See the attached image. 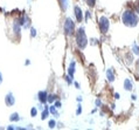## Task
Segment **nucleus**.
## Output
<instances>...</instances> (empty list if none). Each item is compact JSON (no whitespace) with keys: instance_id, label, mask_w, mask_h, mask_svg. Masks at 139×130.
Segmentation results:
<instances>
[{"instance_id":"obj_24","label":"nucleus","mask_w":139,"mask_h":130,"mask_svg":"<svg viewBox=\"0 0 139 130\" xmlns=\"http://www.w3.org/2000/svg\"><path fill=\"white\" fill-rule=\"evenodd\" d=\"M36 34H37L36 29H35L34 27H31V38H35V36H36Z\"/></svg>"},{"instance_id":"obj_14","label":"nucleus","mask_w":139,"mask_h":130,"mask_svg":"<svg viewBox=\"0 0 139 130\" xmlns=\"http://www.w3.org/2000/svg\"><path fill=\"white\" fill-rule=\"evenodd\" d=\"M44 105H46V108L43 109V111H42V116H41V120H42V121H44V120L49 116V113H50V111H49V107L47 105V103H46Z\"/></svg>"},{"instance_id":"obj_9","label":"nucleus","mask_w":139,"mask_h":130,"mask_svg":"<svg viewBox=\"0 0 139 130\" xmlns=\"http://www.w3.org/2000/svg\"><path fill=\"white\" fill-rule=\"evenodd\" d=\"M14 103H15V97H14L13 93H8L5 96V104L7 107H12V105H14Z\"/></svg>"},{"instance_id":"obj_8","label":"nucleus","mask_w":139,"mask_h":130,"mask_svg":"<svg viewBox=\"0 0 139 130\" xmlns=\"http://www.w3.org/2000/svg\"><path fill=\"white\" fill-rule=\"evenodd\" d=\"M37 100L40 101V103L46 104L47 103V100H48V93L46 90H40L37 93Z\"/></svg>"},{"instance_id":"obj_25","label":"nucleus","mask_w":139,"mask_h":130,"mask_svg":"<svg viewBox=\"0 0 139 130\" xmlns=\"http://www.w3.org/2000/svg\"><path fill=\"white\" fill-rule=\"evenodd\" d=\"M81 113H82V105L78 104L77 105V110H76V115H81Z\"/></svg>"},{"instance_id":"obj_4","label":"nucleus","mask_w":139,"mask_h":130,"mask_svg":"<svg viewBox=\"0 0 139 130\" xmlns=\"http://www.w3.org/2000/svg\"><path fill=\"white\" fill-rule=\"evenodd\" d=\"M98 26H99L101 33L106 34V33L109 32V28H110V20L106 17H104V15L99 17V19H98Z\"/></svg>"},{"instance_id":"obj_22","label":"nucleus","mask_w":139,"mask_h":130,"mask_svg":"<svg viewBox=\"0 0 139 130\" xmlns=\"http://www.w3.org/2000/svg\"><path fill=\"white\" fill-rule=\"evenodd\" d=\"M55 95H48V100H47V103H52V102H54L55 101Z\"/></svg>"},{"instance_id":"obj_2","label":"nucleus","mask_w":139,"mask_h":130,"mask_svg":"<svg viewBox=\"0 0 139 130\" xmlns=\"http://www.w3.org/2000/svg\"><path fill=\"white\" fill-rule=\"evenodd\" d=\"M75 42L79 49H84L88 45V38L85 34L84 27H79L77 32H75Z\"/></svg>"},{"instance_id":"obj_31","label":"nucleus","mask_w":139,"mask_h":130,"mask_svg":"<svg viewBox=\"0 0 139 130\" xmlns=\"http://www.w3.org/2000/svg\"><path fill=\"white\" fill-rule=\"evenodd\" d=\"M29 65H31V61H29V60L27 59V60L25 61V66H29Z\"/></svg>"},{"instance_id":"obj_7","label":"nucleus","mask_w":139,"mask_h":130,"mask_svg":"<svg viewBox=\"0 0 139 130\" xmlns=\"http://www.w3.org/2000/svg\"><path fill=\"white\" fill-rule=\"evenodd\" d=\"M21 27H22V25L20 24L19 18L15 19V20L13 21V32H14L15 35H20V34H21Z\"/></svg>"},{"instance_id":"obj_17","label":"nucleus","mask_w":139,"mask_h":130,"mask_svg":"<svg viewBox=\"0 0 139 130\" xmlns=\"http://www.w3.org/2000/svg\"><path fill=\"white\" fill-rule=\"evenodd\" d=\"M132 53L136 54V55H139V46L136 43V42L132 45Z\"/></svg>"},{"instance_id":"obj_15","label":"nucleus","mask_w":139,"mask_h":130,"mask_svg":"<svg viewBox=\"0 0 139 130\" xmlns=\"http://www.w3.org/2000/svg\"><path fill=\"white\" fill-rule=\"evenodd\" d=\"M49 111H50V114H52L53 116H55V117H59V116H60V114H59V111H57V108H56L55 105H50V107H49Z\"/></svg>"},{"instance_id":"obj_5","label":"nucleus","mask_w":139,"mask_h":130,"mask_svg":"<svg viewBox=\"0 0 139 130\" xmlns=\"http://www.w3.org/2000/svg\"><path fill=\"white\" fill-rule=\"evenodd\" d=\"M74 14H75V18H76L77 22H82V20H83V12H82L79 6H77V5L74 6Z\"/></svg>"},{"instance_id":"obj_10","label":"nucleus","mask_w":139,"mask_h":130,"mask_svg":"<svg viewBox=\"0 0 139 130\" xmlns=\"http://www.w3.org/2000/svg\"><path fill=\"white\" fill-rule=\"evenodd\" d=\"M106 79H107V81H109V82H113V81L116 80L115 71H113V69H112V68H109V69L106 70Z\"/></svg>"},{"instance_id":"obj_20","label":"nucleus","mask_w":139,"mask_h":130,"mask_svg":"<svg viewBox=\"0 0 139 130\" xmlns=\"http://www.w3.org/2000/svg\"><path fill=\"white\" fill-rule=\"evenodd\" d=\"M48 126H49V128H50V129L55 128V127H56V121H55V120H50V121H49V123H48Z\"/></svg>"},{"instance_id":"obj_16","label":"nucleus","mask_w":139,"mask_h":130,"mask_svg":"<svg viewBox=\"0 0 139 130\" xmlns=\"http://www.w3.org/2000/svg\"><path fill=\"white\" fill-rule=\"evenodd\" d=\"M19 120H20V116H19L18 113H13V114L9 116V121H11V122H18Z\"/></svg>"},{"instance_id":"obj_23","label":"nucleus","mask_w":139,"mask_h":130,"mask_svg":"<svg viewBox=\"0 0 139 130\" xmlns=\"http://www.w3.org/2000/svg\"><path fill=\"white\" fill-rule=\"evenodd\" d=\"M64 79H66V81H67V83H68V84H71V83H74V80H72V77H71V76H69V75H67V76H66Z\"/></svg>"},{"instance_id":"obj_3","label":"nucleus","mask_w":139,"mask_h":130,"mask_svg":"<svg viewBox=\"0 0 139 130\" xmlns=\"http://www.w3.org/2000/svg\"><path fill=\"white\" fill-rule=\"evenodd\" d=\"M63 31L67 36H71L75 34V22L71 20V18L67 17L64 19V24H63Z\"/></svg>"},{"instance_id":"obj_33","label":"nucleus","mask_w":139,"mask_h":130,"mask_svg":"<svg viewBox=\"0 0 139 130\" xmlns=\"http://www.w3.org/2000/svg\"><path fill=\"white\" fill-rule=\"evenodd\" d=\"M2 83V75H1V73H0V84Z\"/></svg>"},{"instance_id":"obj_11","label":"nucleus","mask_w":139,"mask_h":130,"mask_svg":"<svg viewBox=\"0 0 139 130\" xmlns=\"http://www.w3.org/2000/svg\"><path fill=\"white\" fill-rule=\"evenodd\" d=\"M75 67H76V62L71 61L69 67H68V75L71 76V77H74V75H75Z\"/></svg>"},{"instance_id":"obj_26","label":"nucleus","mask_w":139,"mask_h":130,"mask_svg":"<svg viewBox=\"0 0 139 130\" xmlns=\"http://www.w3.org/2000/svg\"><path fill=\"white\" fill-rule=\"evenodd\" d=\"M90 18H91V13H90L89 11H87V12H85V21H88Z\"/></svg>"},{"instance_id":"obj_6","label":"nucleus","mask_w":139,"mask_h":130,"mask_svg":"<svg viewBox=\"0 0 139 130\" xmlns=\"http://www.w3.org/2000/svg\"><path fill=\"white\" fill-rule=\"evenodd\" d=\"M19 20H20V24L22 25L24 28H31V19L27 14H24L22 17H20Z\"/></svg>"},{"instance_id":"obj_29","label":"nucleus","mask_w":139,"mask_h":130,"mask_svg":"<svg viewBox=\"0 0 139 130\" xmlns=\"http://www.w3.org/2000/svg\"><path fill=\"white\" fill-rule=\"evenodd\" d=\"M97 41H98V40H96V39H91V45H92V46H96V45H97Z\"/></svg>"},{"instance_id":"obj_28","label":"nucleus","mask_w":139,"mask_h":130,"mask_svg":"<svg viewBox=\"0 0 139 130\" xmlns=\"http://www.w3.org/2000/svg\"><path fill=\"white\" fill-rule=\"evenodd\" d=\"M95 104H96V107L98 108V107H101L102 105V101H101V98H97L96 100V102H95Z\"/></svg>"},{"instance_id":"obj_21","label":"nucleus","mask_w":139,"mask_h":130,"mask_svg":"<svg viewBox=\"0 0 139 130\" xmlns=\"http://www.w3.org/2000/svg\"><path fill=\"white\" fill-rule=\"evenodd\" d=\"M85 1L89 7H95V5H96V0H85Z\"/></svg>"},{"instance_id":"obj_19","label":"nucleus","mask_w":139,"mask_h":130,"mask_svg":"<svg viewBox=\"0 0 139 130\" xmlns=\"http://www.w3.org/2000/svg\"><path fill=\"white\" fill-rule=\"evenodd\" d=\"M126 62L129 63V65H131L132 62H133V58H132V54H126Z\"/></svg>"},{"instance_id":"obj_1","label":"nucleus","mask_w":139,"mask_h":130,"mask_svg":"<svg viewBox=\"0 0 139 130\" xmlns=\"http://www.w3.org/2000/svg\"><path fill=\"white\" fill-rule=\"evenodd\" d=\"M122 21L125 26L127 27H136L138 25L139 18L137 13L132 9H126L124 11V13L122 14Z\"/></svg>"},{"instance_id":"obj_27","label":"nucleus","mask_w":139,"mask_h":130,"mask_svg":"<svg viewBox=\"0 0 139 130\" xmlns=\"http://www.w3.org/2000/svg\"><path fill=\"white\" fill-rule=\"evenodd\" d=\"M54 105H55L57 109H60V108H61V105H62V103H61V101H59V100H57V101H55V104H54Z\"/></svg>"},{"instance_id":"obj_12","label":"nucleus","mask_w":139,"mask_h":130,"mask_svg":"<svg viewBox=\"0 0 139 130\" xmlns=\"http://www.w3.org/2000/svg\"><path fill=\"white\" fill-rule=\"evenodd\" d=\"M59 4H60L62 12H66L68 9V6H69V0H59Z\"/></svg>"},{"instance_id":"obj_35","label":"nucleus","mask_w":139,"mask_h":130,"mask_svg":"<svg viewBox=\"0 0 139 130\" xmlns=\"http://www.w3.org/2000/svg\"><path fill=\"white\" fill-rule=\"evenodd\" d=\"M77 101H78V102H81V101H82V97H81V96H78V97H77Z\"/></svg>"},{"instance_id":"obj_13","label":"nucleus","mask_w":139,"mask_h":130,"mask_svg":"<svg viewBox=\"0 0 139 130\" xmlns=\"http://www.w3.org/2000/svg\"><path fill=\"white\" fill-rule=\"evenodd\" d=\"M132 88H133L132 81L130 79H125V81H124V89L125 90H132Z\"/></svg>"},{"instance_id":"obj_34","label":"nucleus","mask_w":139,"mask_h":130,"mask_svg":"<svg viewBox=\"0 0 139 130\" xmlns=\"http://www.w3.org/2000/svg\"><path fill=\"white\" fill-rule=\"evenodd\" d=\"M131 98H132V100H133V101H135V100H136V98H137V96H136V95H132V96H131Z\"/></svg>"},{"instance_id":"obj_30","label":"nucleus","mask_w":139,"mask_h":130,"mask_svg":"<svg viewBox=\"0 0 139 130\" xmlns=\"http://www.w3.org/2000/svg\"><path fill=\"white\" fill-rule=\"evenodd\" d=\"M74 84H75V87H76L77 89H79V83H78L77 81H74Z\"/></svg>"},{"instance_id":"obj_36","label":"nucleus","mask_w":139,"mask_h":130,"mask_svg":"<svg viewBox=\"0 0 139 130\" xmlns=\"http://www.w3.org/2000/svg\"><path fill=\"white\" fill-rule=\"evenodd\" d=\"M137 69L139 70V60H137Z\"/></svg>"},{"instance_id":"obj_18","label":"nucleus","mask_w":139,"mask_h":130,"mask_svg":"<svg viewBox=\"0 0 139 130\" xmlns=\"http://www.w3.org/2000/svg\"><path fill=\"white\" fill-rule=\"evenodd\" d=\"M36 115H37V108H36V107H33V108L31 109V116H32V117H36Z\"/></svg>"},{"instance_id":"obj_32","label":"nucleus","mask_w":139,"mask_h":130,"mask_svg":"<svg viewBox=\"0 0 139 130\" xmlns=\"http://www.w3.org/2000/svg\"><path fill=\"white\" fill-rule=\"evenodd\" d=\"M115 98H116V100L119 98V94H118V93H115Z\"/></svg>"}]
</instances>
